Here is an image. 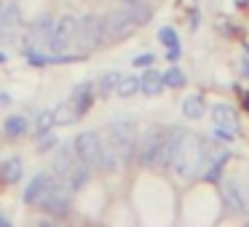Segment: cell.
<instances>
[{
    "mask_svg": "<svg viewBox=\"0 0 249 227\" xmlns=\"http://www.w3.org/2000/svg\"><path fill=\"white\" fill-rule=\"evenodd\" d=\"M209 150H212V139L188 134V139H185V145H182V150H179L177 161H174L172 171L177 174L179 179H185V182H188V179L193 182V179L206 168V163H209Z\"/></svg>",
    "mask_w": 249,
    "mask_h": 227,
    "instance_id": "obj_1",
    "label": "cell"
},
{
    "mask_svg": "<svg viewBox=\"0 0 249 227\" xmlns=\"http://www.w3.org/2000/svg\"><path fill=\"white\" fill-rule=\"evenodd\" d=\"M102 139L113 147V152L118 155L121 168L137 163V142H140V134H137V126L131 120H113V123L105 126Z\"/></svg>",
    "mask_w": 249,
    "mask_h": 227,
    "instance_id": "obj_2",
    "label": "cell"
},
{
    "mask_svg": "<svg viewBox=\"0 0 249 227\" xmlns=\"http://www.w3.org/2000/svg\"><path fill=\"white\" fill-rule=\"evenodd\" d=\"M75 46H78V54L89 56L94 51H99L105 43V24L99 14H83L78 19V32H75Z\"/></svg>",
    "mask_w": 249,
    "mask_h": 227,
    "instance_id": "obj_3",
    "label": "cell"
},
{
    "mask_svg": "<svg viewBox=\"0 0 249 227\" xmlns=\"http://www.w3.org/2000/svg\"><path fill=\"white\" fill-rule=\"evenodd\" d=\"M169 126L163 123H150L145 131L140 134V142H137V166L142 168H156V161L161 155L163 139H166Z\"/></svg>",
    "mask_w": 249,
    "mask_h": 227,
    "instance_id": "obj_4",
    "label": "cell"
},
{
    "mask_svg": "<svg viewBox=\"0 0 249 227\" xmlns=\"http://www.w3.org/2000/svg\"><path fill=\"white\" fill-rule=\"evenodd\" d=\"M72 150H75V158L81 163H86L91 171H99L102 168V152H105V142L99 131H81V134L72 139Z\"/></svg>",
    "mask_w": 249,
    "mask_h": 227,
    "instance_id": "obj_5",
    "label": "cell"
},
{
    "mask_svg": "<svg viewBox=\"0 0 249 227\" xmlns=\"http://www.w3.org/2000/svg\"><path fill=\"white\" fill-rule=\"evenodd\" d=\"M38 209L51 219H67L72 214V190L62 179H56L54 187L46 193V198L38 203Z\"/></svg>",
    "mask_w": 249,
    "mask_h": 227,
    "instance_id": "obj_6",
    "label": "cell"
},
{
    "mask_svg": "<svg viewBox=\"0 0 249 227\" xmlns=\"http://www.w3.org/2000/svg\"><path fill=\"white\" fill-rule=\"evenodd\" d=\"M75 32H78V19L72 14H65L62 19L54 22L49 40H46V49L51 54H67V51L75 46Z\"/></svg>",
    "mask_w": 249,
    "mask_h": 227,
    "instance_id": "obj_7",
    "label": "cell"
},
{
    "mask_svg": "<svg viewBox=\"0 0 249 227\" xmlns=\"http://www.w3.org/2000/svg\"><path fill=\"white\" fill-rule=\"evenodd\" d=\"M102 24H105V43H107V46L126 40V38H129V35L137 30L134 19L129 16V11H126L124 6H121V8H113V11L105 14V16H102Z\"/></svg>",
    "mask_w": 249,
    "mask_h": 227,
    "instance_id": "obj_8",
    "label": "cell"
},
{
    "mask_svg": "<svg viewBox=\"0 0 249 227\" xmlns=\"http://www.w3.org/2000/svg\"><path fill=\"white\" fill-rule=\"evenodd\" d=\"M188 134L190 131L185 129V126H169L166 139H163V147H161V155H158V161H156L158 171H163V174L172 171V166H174V161H177V155H179V150H182Z\"/></svg>",
    "mask_w": 249,
    "mask_h": 227,
    "instance_id": "obj_9",
    "label": "cell"
},
{
    "mask_svg": "<svg viewBox=\"0 0 249 227\" xmlns=\"http://www.w3.org/2000/svg\"><path fill=\"white\" fill-rule=\"evenodd\" d=\"M56 179H59V177H56L54 171H40V174H35V177L27 182V187H24L22 200H24L27 206H38L40 200L46 198V193H49V190L54 187Z\"/></svg>",
    "mask_w": 249,
    "mask_h": 227,
    "instance_id": "obj_10",
    "label": "cell"
},
{
    "mask_svg": "<svg viewBox=\"0 0 249 227\" xmlns=\"http://www.w3.org/2000/svg\"><path fill=\"white\" fill-rule=\"evenodd\" d=\"M54 22L56 19L51 16V14H40V16L33 19V24H30V32L24 35V49L27 46H40L49 40L51 30H54Z\"/></svg>",
    "mask_w": 249,
    "mask_h": 227,
    "instance_id": "obj_11",
    "label": "cell"
},
{
    "mask_svg": "<svg viewBox=\"0 0 249 227\" xmlns=\"http://www.w3.org/2000/svg\"><path fill=\"white\" fill-rule=\"evenodd\" d=\"M94 99H97V91H94V81L78 83V86L72 88V94H70V104L78 110V115H81V118L94 107Z\"/></svg>",
    "mask_w": 249,
    "mask_h": 227,
    "instance_id": "obj_12",
    "label": "cell"
},
{
    "mask_svg": "<svg viewBox=\"0 0 249 227\" xmlns=\"http://www.w3.org/2000/svg\"><path fill=\"white\" fill-rule=\"evenodd\" d=\"M222 203H225L228 211H233V214H247L249 206H247V198H244L241 187H238V182H233V179H228V182H222Z\"/></svg>",
    "mask_w": 249,
    "mask_h": 227,
    "instance_id": "obj_13",
    "label": "cell"
},
{
    "mask_svg": "<svg viewBox=\"0 0 249 227\" xmlns=\"http://www.w3.org/2000/svg\"><path fill=\"white\" fill-rule=\"evenodd\" d=\"M121 3H124V8L129 11V16L134 19L137 27L150 24L153 16H156V6H153L150 0H121Z\"/></svg>",
    "mask_w": 249,
    "mask_h": 227,
    "instance_id": "obj_14",
    "label": "cell"
},
{
    "mask_svg": "<svg viewBox=\"0 0 249 227\" xmlns=\"http://www.w3.org/2000/svg\"><path fill=\"white\" fill-rule=\"evenodd\" d=\"M209 115H212V123H214L217 129L233 131V134L238 131V115H236V110H233L231 104H212Z\"/></svg>",
    "mask_w": 249,
    "mask_h": 227,
    "instance_id": "obj_15",
    "label": "cell"
},
{
    "mask_svg": "<svg viewBox=\"0 0 249 227\" xmlns=\"http://www.w3.org/2000/svg\"><path fill=\"white\" fill-rule=\"evenodd\" d=\"M75 163H78V158H75L72 145H56V155H54V163H51V171H54L56 177L65 179L67 174L72 171Z\"/></svg>",
    "mask_w": 249,
    "mask_h": 227,
    "instance_id": "obj_16",
    "label": "cell"
},
{
    "mask_svg": "<svg viewBox=\"0 0 249 227\" xmlns=\"http://www.w3.org/2000/svg\"><path fill=\"white\" fill-rule=\"evenodd\" d=\"M19 24H22V8H19V3L3 6V11H0V38L3 40L11 38V32L19 30Z\"/></svg>",
    "mask_w": 249,
    "mask_h": 227,
    "instance_id": "obj_17",
    "label": "cell"
},
{
    "mask_svg": "<svg viewBox=\"0 0 249 227\" xmlns=\"http://www.w3.org/2000/svg\"><path fill=\"white\" fill-rule=\"evenodd\" d=\"M22 174H24V163L22 158H6V161L0 163V184H6V187H14V184L22 182Z\"/></svg>",
    "mask_w": 249,
    "mask_h": 227,
    "instance_id": "obj_18",
    "label": "cell"
},
{
    "mask_svg": "<svg viewBox=\"0 0 249 227\" xmlns=\"http://www.w3.org/2000/svg\"><path fill=\"white\" fill-rule=\"evenodd\" d=\"M163 72L153 70V67H145V72L140 75V91L145 94V97H161L163 91Z\"/></svg>",
    "mask_w": 249,
    "mask_h": 227,
    "instance_id": "obj_19",
    "label": "cell"
},
{
    "mask_svg": "<svg viewBox=\"0 0 249 227\" xmlns=\"http://www.w3.org/2000/svg\"><path fill=\"white\" fill-rule=\"evenodd\" d=\"M91 174H94V171L86 166V163H81V161H78L75 166H72V171L67 174V177L62 179V182H65L67 187L72 190V193H81V190L86 187L89 182H91Z\"/></svg>",
    "mask_w": 249,
    "mask_h": 227,
    "instance_id": "obj_20",
    "label": "cell"
},
{
    "mask_svg": "<svg viewBox=\"0 0 249 227\" xmlns=\"http://www.w3.org/2000/svg\"><path fill=\"white\" fill-rule=\"evenodd\" d=\"M27 131H30V120L24 118V115H8V118L3 120V136L11 139V142L27 136Z\"/></svg>",
    "mask_w": 249,
    "mask_h": 227,
    "instance_id": "obj_21",
    "label": "cell"
},
{
    "mask_svg": "<svg viewBox=\"0 0 249 227\" xmlns=\"http://www.w3.org/2000/svg\"><path fill=\"white\" fill-rule=\"evenodd\" d=\"M179 110H182L185 120H201L206 115V102L201 94H188L182 99V104H179Z\"/></svg>",
    "mask_w": 249,
    "mask_h": 227,
    "instance_id": "obj_22",
    "label": "cell"
},
{
    "mask_svg": "<svg viewBox=\"0 0 249 227\" xmlns=\"http://www.w3.org/2000/svg\"><path fill=\"white\" fill-rule=\"evenodd\" d=\"M121 81V72L118 70H107L94 81V91H97V99H107L110 94H115V86Z\"/></svg>",
    "mask_w": 249,
    "mask_h": 227,
    "instance_id": "obj_23",
    "label": "cell"
},
{
    "mask_svg": "<svg viewBox=\"0 0 249 227\" xmlns=\"http://www.w3.org/2000/svg\"><path fill=\"white\" fill-rule=\"evenodd\" d=\"M81 120V115H78V110L70 104V99L67 102H62L59 107L54 110V126H72Z\"/></svg>",
    "mask_w": 249,
    "mask_h": 227,
    "instance_id": "obj_24",
    "label": "cell"
},
{
    "mask_svg": "<svg viewBox=\"0 0 249 227\" xmlns=\"http://www.w3.org/2000/svg\"><path fill=\"white\" fill-rule=\"evenodd\" d=\"M115 94L121 99H131L134 94H140V75H121L118 86H115Z\"/></svg>",
    "mask_w": 249,
    "mask_h": 227,
    "instance_id": "obj_25",
    "label": "cell"
},
{
    "mask_svg": "<svg viewBox=\"0 0 249 227\" xmlns=\"http://www.w3.org/2000/svg\"><path fill=\"white\" fill-rule=\"evenodd\" d=\"M24 59H27L33 67H46V65H51V56L46 54L40 46H27V49H24Z\"/></svg>",
    "mask_w": 249,
    "mask_h": 227,
    "instance_id": "obj_26",
    "label": "cell"
},
{
    "mask_svg": "<svg viewBox=\"0 0 249 227\" xmlns=\"http://www.w3.org/2000/svg\"><path fill=\"white\" fill-rule=\"evenodd\" d=\"M54 129V110H40L35 115V136L38 134H46V131Z\"/></svg>",
    "mask_w": 249,
    "mask_h": 227,
    "instance_id": "obj_27",
    "label": "cell"
},
{
    "mask_svg": "<svg viewBox=\"0 0 249 227\" xmlns=\"http://www.w3.org/2000/svg\"><path fill=\"white\" fill-rule=\"evenodd\" d=\"M163 86H169V88H182V86H185V72L179 70V67H169V70L163 72Z\"/></svg>",
    "mask_w": 249,
    "mask_h": 227,
    "instance_id": "obj_28",
    "label": "cell"
},
{
    "mask_svg": "<svg viewBox=\"0 0 249 227\" xmlns=\"http://www.w3.org/2000/svg\"><path fill=\"white\" fill-rule=\"evenodd\" d=\"M56 145H59L56 134H54V131H46V134H38L35 150H38V152H51V150H56Z\"/></svg>",
    "mask_w": 249,
    "mask_h": 227,
    "instance_id": "obj_29",
    "label": "cell"
},
{
    "mask_svg": "<svg viewBox=\"0 0 249 227\" xmlns=\"http://www.w3.org/2000/svg\"><path fill=\"white\" fill-rule=\"evenodd\" d=\"M158 40H161L166 49H174V46H179V38H177V32H174L172 27H161V30H158Z\"/></svg>",
    "mask_w": 249,
    "mask_h": 227,
    "instance_id": "obj_30",
    "label": "cell"
},
{
    "mask_svg": "<svg viewBox=\"0 0 249 227\" xmlns=\"http://www.w3.org/2000/svg\"><path fill=\"white\" fill-rule=\"evenodd\" d=\"M153 62H156V56H153L150 51H147V54L134 56V67H142V70H145V67H153Z\"/></svg>",
    "mask_w": 249,
    "mask_h": 227,
    "instance_id": "obj_31",
    "label": "cell"
},
{
    "mask_svg": "<svg viewBox=\"0 0 249 227\" xmlns=\"http://www.w3.org/2000/svg\"><path fill=\"white\" fill-rule=\"evenodd\" d=\"M179 54H182V49H179V46H174V49H166V59H169V62H177Z\"/></svg>",
    "mask_w": 249,
    "mask_h": 227,
    "instance_id": "obj_32",
    "label": "cell"
},
{
    "mask_svg": "<svg viewBox=\"0 0 249 227\" xmlns=\"http://www.w3.org/2000/svg\"><path fill=\"white\" fill-rule=\"evenodd\" d=\"M8 104H11V94L0 91V107H8Z\"/></svg>",
    "mask_w": 249,
    "mask_h": 227,
    "instance_id": "obj_33",
    "label": "cell"
},
{
    "mask_svg": "<svg viewBox=\"0 0 249 227\" xmlns=\"http://www.w3.org/2000/svg\"><path fill=\"white\" fill-rule=\"evenodd\" d=\"M190 14H193V16H190V27H198V8H193V11H190Z\"/></svg>",
    "mask_w": 249,
    "mask_h": 227,
    "instance_id": "obj_34",
    "label": "cell"
},
{
    "mask_svg": "<svg viewBox=\"0 0 249 227\" xmlns=\"http://www.w3.org/2000/svg\"><path fill=\"white\" fill-rule=\"evenodd\" d=\"M6 225H8V219H6L3 214H0V227H6Z\"/></svg>",
    "mask_w": 249,
    "mask_h": 227,
    "instance_id": "obj_35",
    "label": "cell"
},
{
    "mask_svg": "<svg viewBox=\"0 0 249 227\" xmlns=\"http://www.w3.org/2000/svg\"><path fill=\"white\" fill-rule=\"evenodd\" d=\"M244 104H247V110H249V94H247V97H244Z\"/></svg>",
    "mask_w": 249,
    "mask_h": 227,
    "instance_id": "obj_36",
    "label": "cell"
},
{
    "mask_svg": "<svg viewBox=\"0 0 249 227\" xmlns=\"http://www.w3.org/2000/svg\"><path fill=\"white\" fill-rule=\"evenodd\" d=\"M6 59H8V56H6V54H0V65H3V62H6Z\"/></svg>",
    "mask_w": 249,
    "mask_h": 227,
    "instance_id": "obj_37",
    "label": "cell"
},
{
    "mask_svg": "<svg viewBox=\"0 0 249 227\" xmlns=\"http://www.w3.org/2000/svg\"><path fill=\"white\" fill-rule=\"evenodd\" d=\"M0 11H3V0H0Z\"/></svg>",
    "mask_w": 249,
    "mask_h": 227,
    "instance_id": "obj_38",
    "label": "cell"
}]
</instances>
